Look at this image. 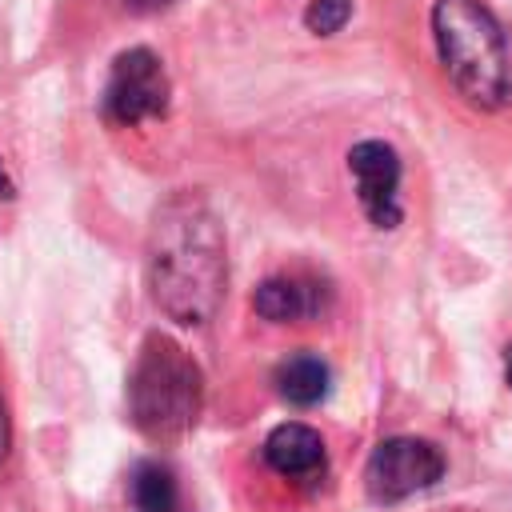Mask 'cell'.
Returning a JSON list of instances; mask_svg holds the SVG:
<instances>
[{"instance_id": "obj_8", "label": "cell", "mask_w": 512, "mask_h": 512, "mask_svg": "<svg viewBox=\"0 0 512 512\" xmlns=\"http://www.w3.org/2000/svg\"><path fill=\"white\" fill-rule=\"evenodd\" d=\"M252 308H256V316H264L272 324H296V320L320 316L328 308V296L312 280H300V276H268L252 292Z\"/></svg>"}, {"instance_id": "obj_3", "label": "cell", "mask_w": 512, "mask_h": 512, "mask_svg": "<svg viewBox=\"0 0 512 512\" xmlns=\"http://www.w3.org/2000/svg\"><path fill=\"white\" fill-rule=\"evenodd\" d=\"M204 404L200 364L168 336L152 332L128 372V416L132 424L156 440L172 444L192 432Z\"/></svg>"}, {"instance_id": "obj_1", "label": "cell", "mask_w": 512, "mask_h": 512, "mask_svg": "<svg viewBox=\"0 0 512 512\" xmlns=\"http://www.w3.org/2000/svg\"><path fill=\"white\" fill-rule=\"evenodd\" d=\"M224 284L228 248L216 212L196 192L168 196L148 228V288L156 308L184 328H200L216 316Z\"/></svg>"}, {"instance_id": "obj_5", "label": "cell", "mask_w": 512, "mask_h": 512, "mask_svg": "<svg viewBox=\"0 0 512 512\" xmlns=\"http://www.w3.org/2000/svg\"><path fill=\"white\" fill-rule=\"evenodd\" d=\"M444 476V456L432 440L392 436L380 440L364 464V488L376 504H396L412 492L432 488Z\"/></svg>"}, {"instance_id": "obj_14", "label": "cell", "mask_w": 512, "mask_h": 512, "mask_svg": "<svg viewBox=\"0 0 512 512\" xmlns=\"http://www.w3.org/2000/svg\"><path fill=\"white\" fill-rule=\"evenodd\" d=\"M0 196H4V200L12 196V180H8V172H4V164H0Z\"/></svg>"}, {"instance_id": "obj_6", "label": "cell", "mask_w": 512, "mask_h": 512, "mask_svg": "<svg viewBox=\"0 0 512 512\" xmlns=\"http://www.w3.org/2000/svg\"><path fill=\"white\" fill-rule=\"evenodd\" d=\"M348 172L356 180L360 208L376 228L400 224V156L384 140H360L348 152Z\"/></svg>"}, {"instance_id": "obj_2", "label": "cell", "mask_w": 512, "mask_h": 512, "mask_svg": "<svg viewBox=\"0 0 512 512\" xmlns=\"http://www.w3.org/2000/svg\"><path fill=\"white\" fill-rule=\"evenodd\" d=\"M432 32L444 76L468 104L484 112L512 104V32L480 0H436Z\"/></svg>"}, {"instance_id": "obj_13", "label": "cell", "mask_w": 512, "mask_h": 512, "mask_svg": "<svg viewBox=\"0 0 512 512\" xmlns=\"http://www.w3.org/2000/svg\"><path fill=\"white\" fill-rule=\"evenodd\" d=\"M8 456V416H4V404H0V460Z\"/></svg>"}, {"instance_id": "obj_11", "label": "cell", "mask_w": 512, "mask_h": 512, "mask_svg": "<svg viewBox=\"0 0 512 512\" xmlns=\"http://www.w3.org/2000/svg\"><path fill=\"white\" fill-rule=\"evenodd\" d=\"M348 16H352V0H312L304 12V24L316 36H332L348 24Z\"/></svg>"}, {"instance_id": "obj_4", "label": "cell", "mask_w": 512, "mask_h": 512, "mask_svg": "<svg viewBox=\"0 0 512 512\" xmlns=\"http://www.w3.org/2000/svg\"><path fill=\"white\" fill-rule=\"evenodd\" d=\"M168 72L152 48H128L112 60L108 84H104V116L112 124H144L168 112Z\"/></svg>"}, {"instance_id": "obj_12", "label": "cell", "mask_w": 512, "mask_h": 512, "mask_svg": "<svg viewBox=\"0 0 512 512\" xmlns=\"http://www.w3.org/2000/svg\"><path fill=\"white\" fill-rule=\"evenodd\" d=\"M172 0H124V8L128 12H140V16H148V12H160V8H168Z\"/></svg>"}, {"instance_id": "obj_9", "label": "cell", "mask_w": 512, "mask_h": 512, "mask_svg": "<svg viewBox=\"0 0 512 512\" xmlns=\"http://www.w3.org/2000/svg\"><path fill=\"white\" fill-rule=\"evenodd\" d=\"M328 384H332V372H328V364H324L320 356H312V352H296V356H288V360L276 368V392H280L288 404H296V408L320 404V400L328 396Z\"/></svg>"}, {"instance_id": "obj_7", "label": "cell", "mask_w": 512, "mask_h": 512, "mask_svg": "<svg viewBox=\"0 0 512 512\" xmlns=\"http://www.w3.org/2000/svg\"><path fill=\"white\" fill-rule=\"evenodd\" d=\"M264 460H268L272 472H280V476H288V480H300V484L320 480L324 468H328L320 432L308 428V424H296V420H288V424H280V428L268 432V440H264Z\"/></svg>"}, {"instance_id": "obj_10", "label": "cell", "mask_w": 512, "mask_h": 512, "mask_svg": "<svg viewBox=\"0 0 512 512\" xmlns=\"http://www.w3.org/2000/svg\"><path fill=\"white\" fill-rule=\"evenodd\" d=\"M128 500L136 512H180V488H176L172 468H164L156 460L136 464V472L128 480Z\"/></svg>"}, {"instance_id": "obj_15", "label": "cell", "mask_w": 512, "mask_h": 512, "mask_svg": "<svg viewBox=\"0 0 512 512\" xmlns=\"http://www.w3.org/2000/svg\"><path fill=\"white\" fill-rule=\"evenodd\" d=\"M504 380H508V388H512V344H508V352H504Z\"/></svg>"}]
</instances>
